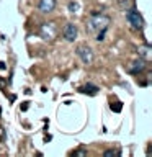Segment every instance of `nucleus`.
<instances>
[{"label": "nucleus", "mask_w": 152, "mask_h": 157, "mask_svg": "<svg viewBox=\"0 0 152 157\" xmlns=\"http://www.w3.org/2000/svg\"><path fill=\"white\" fill-rule=\"evenodd\" d=\"M41 34L44 39H52L56 36V26H54V23H46L41 26Z\"/></svg>", "instance_id": "5"}, {"label": "nucleus", "mask_w": 152, "mask_h": 157, "mask_svg": "<svg viewBox=\"0 0 152 157\" xmlns=\"http://www.w3.org/2000/svg\"><path fill=\"white\" fill-rule=\"evenodd\" d=\"M111 155H116V151H113V149H108L103 152V157H111Z\"/></svg>", "instance_id": "9"}, {"label": "nucleus", "mask_w": 152, "mask_h": 157, "mask_svg": "<svg viewBox=\"0 0 152 157\" xmlns=\"http://www.w3.org/2000/svg\"><path fill=\"white\" fill-rule=\"evenodd\" d=\"M108 23H110V17L101 15V13H93L90 17V20H88L87 26H88V31L90 33H95V31H98V29L106 28Z\"/></svg>", "instance_id": "1"}, {"label": "nucleus", "mask_w": 152, "mask_h": 157, "mask_svg": "<svg viewBox=\"0 0 152 157\" xmlns=\"http://www.w3.org/2000/svg\"><path fill=\"white\" fill-rule=\"evenodd\" d=\"M126 20L129 21V25L132 28L136 29H142L144 28V18H142V15L137 12L136 8H131L126 12Z\"/></svg>", "instance_id": "2"}, {"label": "nucleus", "mask_w": 152, "mask_h": 157, "mask_svg": "<svg viewBox=\"0 0 152 157\" xmlns=\"http://www.w3.org/2000/svg\"><path fill=\"white\" fill-rule=\"evenodd\" d=\"M21 110H23V111H26V110H28V103H23V106H21Z\"/></svg>", "instance_id": "14"}, {"label": "nucleus", "mask_w": 152, "mask_h": 157, "mask_svg": "<svg viewBox=\"0 0 152 157\" xmlns=\"http://www.w3.org/2000/svg\"><path fill=\"white\" fill-rule=\"evenodd\" d=\"M3 69H5V64H3V62H0V71H3Z\"/></svg>", "instance_id": "15"}, {"label": "nucleus", "mask_w": 152, "mask_h": 157, "mask_svg": "<svg viewBox=\"0 0 152 157\" xmlns=\"http://www.w3.org/2000/svg\"><path fill=\"white\" fill-rule=\"evenodd\" d=\"M80 92L82 93H88V95H95V93L98 92V87L93 85V83H87L83 88H80Z\"/></svg>", "instance_id": "8"}, {"label": "nucleus", "mask_w": 152, "mask_h": 157, "mask_svg": "<svg viewBox=\"0 0 152 157\" xmlns=\"http://www.w3.org/2000/svg\"><path fill=\"white\" fill-rule=\"evenodd\" d=\"M77 33H78V29H77V26L74 23L66 25V28H64V31H62L64 39H66V41H70V43L77 38Z\"/></svg>", "instance_id": "4"}, {"label": "nucleus", "mask_w": 152, "mask_h": 157, "mask_svg": "<svg viewBox=\"0 0 152 157\" xmlns=\"http://www.w3.org/2000/svg\"><path fill=\"white\" fill-rule=\"evenodd\" d=\"M111 110L113 111H121V103H115V106L111 105Z\"/></svg>", "instance_id": "11"}, {"label": "nucleus", "mask_w": 152, "mask_h": 157, "mask_svg": "<svg viewBox=\"0 0 152 157\" xmlns=\"http://www.w3.org/2000/svg\"><path fill=\"white\" fill-rule=\"evenodd\" d=\"M77 56L80 57V61L83 62V64H92L93 62V52H92V49L87 46V44H80V46L77 48Z\"/></svg>", "instance_id": "3"}, {"label": "nucleus", "mask_w": 152, "mask_h": 157, "mask_svg": "<svg viewBox=\"0 0 152 157\" xmlns=\"http://www.w3.org/2000/svg\"><path fill=\"white\" fill-rule=\"evenodd\" d=\"M74 154H75V155H85V152H83V151H77V152H74Z\"/></svg>", "instance_id": "13"}, {"label": "nucleus", "mask_w": 152, "mask_h": 157, "mask_svg": "<svg viewBox=\"0 0 152 157\" xmlns=\"http://www.w3.org/2000/svg\"><path fill=\"white\" fill-rule=\"evenodd\" d=\"M39 10L43 13H51L56 8V0H39Z\"/></svg>", "instance_id": "6"}, {"label": "nucleus", "mask_w": 152, "mask_h": 157, "mask_svg": "<svg viewBox=\"0 0 152 157\" xmlns=\"http://www.w3.org/2000/svg\"><path fill=\"white\" fill-rule=\"evenodd\" d=\"M144 67H146L144 61H142V59H139V61H136L134 64H132V67H129V72H132V74L142 72V71H144Z\"/></svg>", "instance_id": "7"}, {"label": "nucleus", "mask_w": 152, "mask_h": 157, "mask_svg": "<svg viewBox=\"0 0 152 157\" xmlns=\"http://www.w3.org/2000/svg\"><path fill=\"white\" fill-rule=\"evenodd\" d=\"M105 33H106V28H103L100 33H98V36H97V41H103V38H105Z\"/></svg>", "instance_id": "10"}, {"label": "nucleus", "mask_w": 152, "mask_h": 157, "mask_svg": "<svg viewBox=\"0 0 152 157\" xmlns=\"http://www.w3.org/2000/svg\"><path fill=\"white\" fill-rule=\"evenodd\" d=\"M69 10H70V12H75V10H77V3H69Z\"/></svg>", "instance_id": "12"}]
</instances>
